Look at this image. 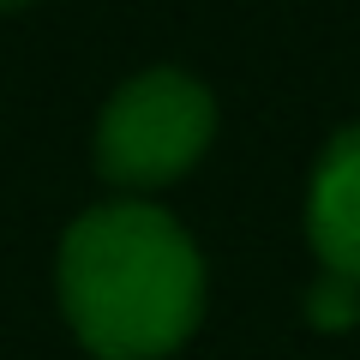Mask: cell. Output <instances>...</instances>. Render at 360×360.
<instances>
[{"mask_svg":"<svg viewBox=\"0 0 360 360\" xmlns=\"http://www.w3.org/2000/svg\"><path fill=\"white\" fill-rule=\"evenodd\" d=\"M54 295L96 360H168L205 319V258L162 205L108 198L60 234Z\"/></svg>","mask_w":360,"mask_h":360,"instance_id":"obj_1","label":"cell"},{"mask_svg":"<svg viewBox=\"0 0 360 360\" xmlns=\"http://www.w3.org/2000/svg\"><path fill=\"white\" fill-rule=\"evenodd\" d=\"M217 139V96L186 66H144L96 115V174L120 193L174 186Z\"/></svg>","mask_w":360,"mask_h":360,"instance_id":"obj_2","label":"cell"},{"mask_svg":"<svg viewBox=\"0 0 360 360\" xmlns=\"http://www.w3.org/2000/svg\"><path fill=\"white\" fill-rule=\"evenodd\" d=\"M307 246L324 276L360 288V120L330 132L307 180Z\"/></svg>","mask_w":360,"mask_h":360,"instance_id":"obj_3","label":"cell"},{"mask_svg":"<svg viewBox=\"0 0 360 360\" xmlns=\"http://www.w3.org/2000/svg\"><path fill=\"white\" fill-rule=\"evenodd\" d=\"M307 319L319 330H354L360 324V288L342 283V276H319L307 288Z\"/></svg>","mask_w":360,"mask_h":360,"instance_id":"obj_4","label":"cell"},{"mask_svg":"<svg viewBox=\"0 0 360 360\" xmlns=\"http://www.w3.org/2000/svg\"><path fill=\"white\" fill-rule=\"evenodd\" d=\"M18 6H30V0H0V13H18Z\"/></svg>","mask_w":360,"mask_h":360,"instance_id":"obj_5","label":"cell"}]
</instances>
